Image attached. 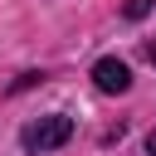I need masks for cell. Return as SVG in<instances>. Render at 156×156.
<instances>
[{
	"mask_svg": "<svg viewBox=\"0 0 156 156\" xmlns=\"http://www.w3.org/2000/svg\"><path fill=\"white\" fill-rule=\"evenodd\" d=\"M68 136H73V117H63V112L34 117V122H24V132H20L24 151H54V146H63Z\"/></svg>",
	"mask_w": 156,
	"mask_h": 156,
	"instance_id": "6da1fadb",
	"label": "cell"
},
{
	"mask_svg": "<svg viewBox=\"0 0 156 156\" xmlns=\"http://www.w3.org/2000/svg\"><path fill=\"white\" fill-rule=\"evenodd\" d=\"M93 83H98L102 93H127V88H132V68H127L122 58H98V63H93Z\"/></svg>",
	"mask_w": 156,
	"mask_h": 156,
	"instance_id": "7a4b0ae2",
	"label": "cell"
},
{
	"mask_svg": "<svg viewBox=\"0 0 156 156\" xmlns=\"http://www.w3.org/2000/svg\"><path fill=\"white\" fill-rule=\"evenodd\" d=\"M146 10H151V0H127V20H141Z\"/></svg>",
	"mask_w": 156,
	"mask_h": 156,
	"instance_id": "3957f363",
	"label": "cell"
},
{
	"mask_svg": "<svg viewBox=\"0 0 156 156\" xmlns=\"http://www.w3.org/2000/svg\"><path fill=\"white\" fill-rule=\"evenodd\" d=\"M146 58H151V63H156V39H146Z\"/></svg>",
	"mask_w": 156,
	"mask_h": 156,
	"instance_id": "277c9868",
	"label": "cell"
},
{
	"mask_svg": "<svg viewBox=\"0 0 156 156\" xmlns=\"http://www.w3.org/2000/svg\"><path fill=\"white\" fill-rule=\"evenodd\" d=\"M146 156H156V132H151V136H146Z\"/></svg>",
	"mask_w": 156,
	"mask_h": 156,
	"instance_id": "5b68a950",
	"label": "cell"
}]
</instances>
